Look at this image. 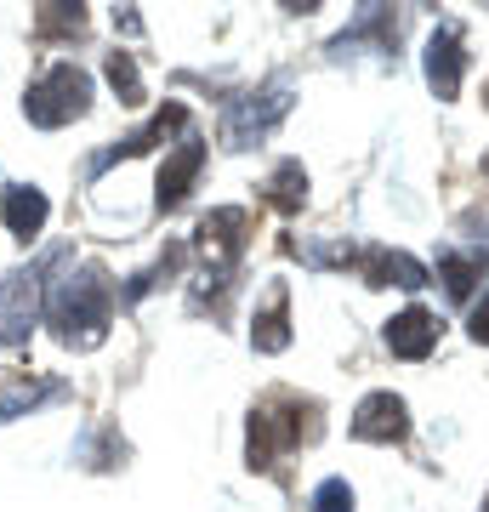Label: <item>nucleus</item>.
Returning a JSON list of instances; mask_svg holds the SVG:
<instances>
[{
	"label": "nucleus",
	"instance_id": "1",
	"mask_svg": "<svg viewBox=\"0 0 489 512\" xmlns=\"http://www.w3.org/2000/svg\"><path fill=\"white\" fill-rule=\"evenodd\" d=\"M52 325L63 348H97L109 336V313H114V291L103 268H86V274H69L52 285Z\"/></svg>",
	"mask_w": 489,
	"mask_h": 512
},
{
	"label": "nucleus",
	"instance_id": "2",
	"mask_svg": "<svg viewBox=\"0 0 489 512\" xmlns=\"http://www.w3.org/2000/svg\"><path fill=\"white\" fill-rule=\"evenodd\" d=\"M91 109V80L74 63H52V69L40 74L29 97H23V114L35 120V126H69L80 114Z\"/></svg>",
	"mask_w": 489,
	"mask_h": 512
},
{
	"label": "nucleus",
	"instance_id": "3",
	"mask_svg": "<svg viewBox=\"0 0 489 512\" xmlns=\"http://www.w3.org/2000/svg\"><path fill=\"white\" fill-rule=\"evenodd\" d=\"M319 439V404L285 399V410H256L251 416V467H273L279 450Z\"/></svg>",
	"mask_w": 489,
	"mask_h": 512
},
{
	"label": "nucleus",
	"instance_id": "4",
	"mask_svg": "<svg viewBox=\"0 0 489 512\" xmlns=\"http://www.w3.org/2000/svg\"><path fill=\"white\" fill-rule=\"evenodd\" d=\"M245 228H251V211H239V205H222V211L200 217V234H194V245H200V256L211 262V274H217V279L228 274V262L245 251Z\"/></svg>",
	"mask_w": 489,
	"mask_h": 512
},
{
	"label": "nucleus",
	"instance_id": "5",
	"mask_svg": "<svg viewBox=\"0 0 489 512\" xmlns=\"http://www.w3.org/2000/svg\"><path fill=\"white\" fill-rule=\"evenodd\" d=\"M353 439L359 444H399L410 439V410L399 393H370L353 416Z\"/></svg>",
	"mask_w": 489,
	"mask_h": 512
},
{
	"label": "nucleus",
	"instance_id": "6",
	"mask_svg": "<svg viewBox=\"0 0 489 512\" xmlns=\"http://www.w3.org/2000/svg\"><path fill=\"white\" fill-rule=\"evenodd\" d=\"M40 308V279L35 274H12L0 279V348H18Z\"/></svg>",
	"mask_w": 489,
	"mask_h": 512
},
{
	"label": "nucleus",
	"instance_id": "7",
	"mask_svg": "<svg viewBox=\"0 0 489 512\" xmlns=\"http://www.w3.org/2000/svg\"><path fill=\"white\" fill-rule=\"evenodd\" d=\"M200 165H205V143H200V137H182V148H177V154H165V165H160L154 205H160V211H177V205L188 200L194 177H200Z\"/></svg>",
	"mask_w": 489,
	"mask_h": 512
},
{
	"label": "nucleus",
	"instance_id": "8",
	"mask_svg": "<svg viewBox=\"0 0 489 512\" xmlns=\"http://www.w3.org/2000/svg\"><path fill=\"white\" fill-rule=\"evenodd\" d=\"M285 109H290L285 92H268V103H262V109H256L251 97H239L234 109H228V120H222V137H228V148H245L251 137H262V131H268Z\"/></svg>",
	"mask_w": 489,
	"mask_h": 512
},
{
	"label": "nucleus",
	"instance_id": "9",
	"mask_svg": "<svg viewBox=\"0 0 489 512\" xmlns=\"http://www.w3.org/2000/svg\"><path fill=\"white\" fill-rule=\"evenodd\" d=\"M387 348L399 359H427L438 348V319L427 308H404L399 319H387Z\"/></svg>",
	"mask_w": 489,
	"mask_h": 512
},
{
	"label": "nucleus",
	"instance_id": "10",
	"mask_svg": "<svg viewBox=\"0 0 489 512\" xmlns=\"http://www.w3.org/2000/svg\"><path fill=\"white\" fill-rule=\"evenodd\" d=\"M461 69H467V52H461V35L455 29H438L427 40V86L438 97H455L461 92Z\"/></svg>",
	"mask_w": 489,
	"mask_h": 512
},
{
	"label": "nucleus",
	"instance_id": "11",
	"mask_svg": "<svg viewBox=\"0 0 489 512\" xmlns=\"http://www.w3.org/2000/svg\"><path fill=\"white\" fill-rule=\"evenodd\" d=\"M46 211H52L46 194L29 188V183H12L6 194H0V217H6V228H12L18 239H35L40 228H46Z\"/></svg>",
	"mask_w": 489,
	"mask_h": 512
},
{
	"label": "nucleus",
	"instance_id": "12",
	"mask_svg": "<svg viewBox=\"0 0 489 512\" xmlns=\"http://www.w3.org/2000/svg\"><path fill=\"white\" fill-rule=\"evenodd\" d=\"M182 126H188V109H182V103H165V109L154 114L143 131H131L120 148H109V154L97 160V171H103V165H114V160H131V154H148L154 143H165V137H171V131H182Z\"/></svg>",
	"mask_w": 489,
	"mask_h": 512
},
{
	"label": "nucleus",
	"instance_id": "13",
	"mask_svg": "<svg viewBox=\"0 0 489 512\" xmlns=\"http://www.w3.org/2000/svg\"><path fill=\"white\" fill-rule=\"evenodd\" d=\"M251 342H256V353H285L290 348V296H285V285L268 291V308L256 313Z\"/></svg>",
	"mask_w": 489,
	"mask_h": 512
},
{
	"label": "nucleus",
	"instance_id": "14",
	"mask_svg": "<svg viewBox=\"0 0 489 512\" xmlns=\"http://www.w3.org/2000/svg\"><path fill=\"white\" fill-rule=\"evenodd\" d=\"M364 279L370 285H404V291H416V285H427V268L404 251H364Z\"/></svg>",
	"mask_w": 489,
	"mask_h": 512
},
{
	"label": "nucleus",
	"instance_id": "15",
	"mask_svg": "<svg viewBox=\"0 0 489 512\" xmlns=\"http://www.w3.org/2000/svg\"><path fill=\"white\" fill-rule=\"evenodd\" d=\"M302 200H308V171H302L296 160H285V165L268 177V205L290 217V211H302Z\"/></svg>",
	"mask_w": 489,
	"mask_h": 512
},
{
	"label": "nucleus",
	"instance_id": "16",
	"mask_svg": "<svg viewBox=\"0 0 489 512\" xmlns=\"http://www.w3.org/2000/svg\"><path fill=\"white\" fill-rule=\"evenodd\" d=\"M57 393H63L57 382H18V387H6V393H0V421H12V416H29L35 404L57 399Z\"/></svg>",
	"mask_w": 489,
	"mask_h": 512
},
{
	"label": "nucleus",
	"instance_id": "17",
	"mask_svg": "<svg viewBox=\"0 0 489 512\" xmlns=\"http://www.w3.org/2000/svg\"><path fill=\"white\" fill-rule=\"evenodd\" d=\"M484 268H489V256H444V262H438V274H444V291H450L455 302L472 291V279L484 274Z\"/></svg>",
	"mask_w": 489,
	"mask_h": 512
},
{
	"label": "nucleus",
	"instance_id": "18",
	"mask_svg": "<svg viewBox=\"0 0 489 512\" xmlns=\"http://www.w3.org/2000/svg\"><path fill=\"white\" fill-rule=\"evenodd\" d=\"M109 80H114V92H120V103H143V80H137L131 52H114L109 57Z\"/></svg>",
	"mask_w": 489,
	"mask_h": 512
},
{
	"label": "nucleus",
	"instance_id": "19",
	"mask_svg": "<svg viewBox=\"0 0 489 512\" xmlns=\"http://www.w3.org/2000/svg\"><path fill=\"white\" fill-rule=\"evenodd\" d=\"M35 29H40V35H63V29L80 35V29H86V12H80V6H46Z\"/></svg>",
	"mask_w": 489,
	"mask_h": 512
},
{
	"label": "nucleus",
	"instance_id": "20",
	"mask_svg": "<svg viewBox=\"0 0 489 512\" xmlns=\"http://www.w3.org/2000/svg\"><path fill=\"white\" fill-rule=\"evenodd\" d=\"M313 512H353V490H347V478H325V484L313 490Z\"/></svg>",
	"mask_w": 489,
	"mask_h": 512
},
{
	"label": "nucleus",
	"instance_id": "21",
	"mask_svg": "<svg viewBox=\"0 0 489 512\" xmlns=\"http://www.w3.org/2000/svg\"><path fill=\"white\" fill-rule=\"evenodd\" d=\"M472 342H484V348H489V296L472 308Z\"/></svg>",
	"mask_w": 489,
	"mask_h": 512
},
{
	"label": "nucleus",
	"instance_id": "22",
	"mask_svg": "<svg viewBox=\"0 0 489 512\" xmlns=\"http://www.w3.org/2000/svg\"><path fill=\"white\" fill-rule=\"evenodd\" d=\"M484 512H489V507H484Z\"/></svg>",
	"mask_w": 489,
	"mask_h": 512
}]
</instances>
